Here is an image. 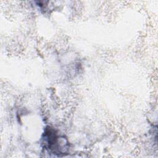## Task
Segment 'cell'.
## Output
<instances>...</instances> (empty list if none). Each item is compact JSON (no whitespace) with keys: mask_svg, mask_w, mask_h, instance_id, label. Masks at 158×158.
I'll return each mask as SVG.
<instances>
[{"mask_svg":"<svg viewBox=\"0 0 158 158\" xmlns=\"http://www.w3.org/2000/svg\"><path fill=\"white\" fill-rule=\"evenodd\" d=\"M44 147L49 152L60 156V154H65L67 151L69 144L64 137L58 136L54 130L49 128L44 133Z\"/></svg>","mask_w":158,"mask_h":158,"instance_id":"cell-1","label":"cell"}]
</instances>
